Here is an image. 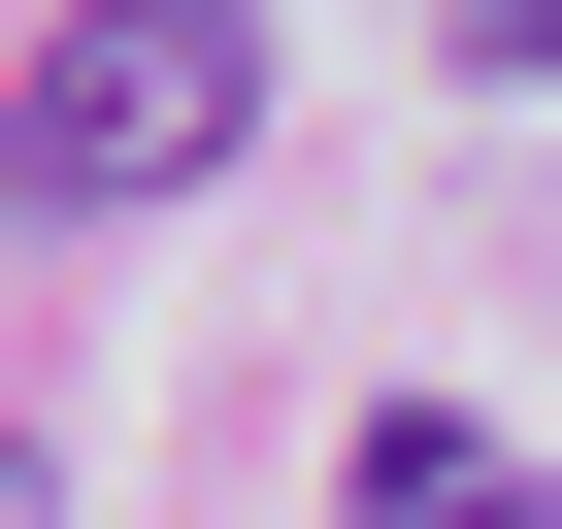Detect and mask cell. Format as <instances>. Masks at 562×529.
Instances as JSON below:
<instances>
[{
  "mask_svg": "<svg viewBox=\"0 0 562 529\" xmlns=\"http://www.w3.org/2000/svg\"><path fill=\"white\" fill-rule=\"evenodd\" d=\"M232 133H265V0H67V34L0 67V199H34V232H133Z\"/></svg>",
  "mask_w": 562,
  "mask_h": 529,
  "instance_id": "1",
  "label": "cell"
},
{
  "mask_svg": "<svg viewBox=\"0 0 562 529\" xmlns=\"http://www.w3.org/2000/svg\"><path fill=\"white\" fill-rule=\"evenodd\" d=\"M364 529H562V463H496L463 397H364Z\"/></svg>",
  "mask_w": 562,
  "mask_h": 529,
  "instance_id": "2",
  "label": "cell"
},
{
  "mask_svg": "<svg viewBox=\"0 0 562 529\" xmlns=\"http://www.w3.org/2000/svg\"><path fill=\"white\" fill-rule=\"evenodd\" d=\"M430 34H463V67H562V0H430Z\"/></svg>",
  "mask_w": 562,
  "mask_h": 529,
  "instance_id": "3",
  "label": "cell"
},
{
  "mask_svg": "<svg viewBox=\"0 0 562 529\" xmlns=\"http://www.w3.org/2000/svg\"><path fill=\"white\" fill-rule=\"evenodd\" d=\"M0 529H34V463H0Z\"/></svg>",
  "mask_w": 562,
  "mask_h": 529,
  "instance_id": "4",
  "label": "cell"
}]
</instances>
